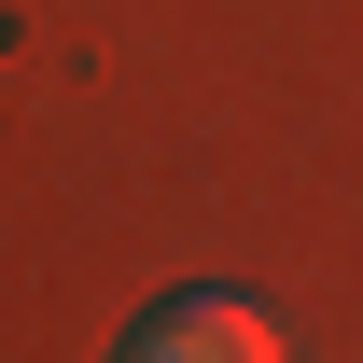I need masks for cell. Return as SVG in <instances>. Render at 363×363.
<instances>
[{
	"label": "cell",
	"mask_w": 363,
	"mask_h": 363,
	"mask_svg": "<svg viewBox=\"0 0 363 363\" xmlns=\"http://www.w3.org/2000/svg\"><path fill=\"white\" fill-rule=\"evenodd\" d=\"M126 350H140V363H266V350H279V321L252 308V294H168Z\"/></svg>",
	"instance_id": "cell-1"
}]
</instances>
